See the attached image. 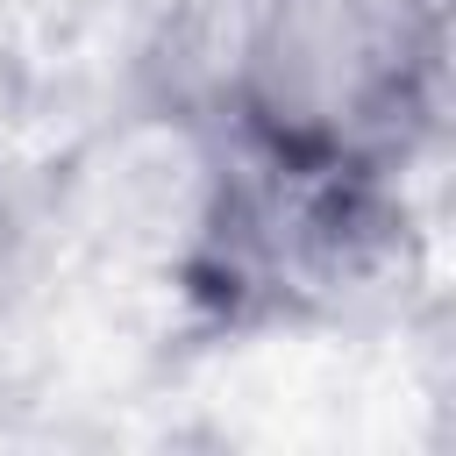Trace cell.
Instances as JSON below:
<instances>
[{"instance_id": "obj_1", "label": "cell", "mask_w": 456, "mask_h": 456, "mask_svg": "<svg viewBox=\"0 0 456 456\" xmlns=\"http://www.w3.org/2000/svg\"><path fill=\"white\" fill-rule=\"evenodd\" d=\"M442 100L449 0H242L228 21L214 142L406 178L442 128Z\"/></svg>"}, {"instance_id": "obj_2", "label": "cell", "mask_w": 456, "mask_h": 456, "mask_svg": "<svg viewBox=\"0 0 456 456\" xmlns=\"http://www.w3.org/2000/svg\"><path fill=\"white\" fill-rule=\"evenodd\" d=\"M50 228H57L50 192L36 185V171L21 157L0 150V321L36 292L43 256H50Z\"/></svg>"}]
</instances>
